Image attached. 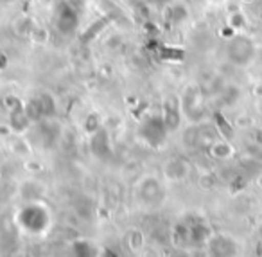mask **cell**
<instances>
[{
  "instance_id": "277c9868",
  "label": "cell",
  "mask_w": 262,
  "mask_h": 257,
  "mask_svg": "<svg viewBox=\"0 0 262 257\" xmlns=\"http://www.w3.org/2000/svg\"><path fill=\"white\" fill-rule=\"evenodd\" d=\"M180 110H182V105H180L174 97H167L164 101L162 121H164L167 131L169 130H176V128H178V124H180Z\"/></svg>"
},
{
  "instance_id": "5b68a950",
  "label": "cell",
  "mask_w": 262,
  "mask_h": 257,
  "mask_svg": "<svg viewBox=\"0 0 262 257\" xmlns=\"http://www.w3.org/2000/svg\"><path fill=\"white\" fill-rule=\"evenodd\" d=\"M165 16H167V22L171 24V26H180V24L189 18V9H187V6L182 4V2H174V4H171L167 8Z\"/></svg>"
},
{
  "instance_id": "6da1fadb",
  "label": "cell",
  "mask_w": 262,
  "mask_h": 257,
  "mask_svg": "<svg viewBox=\"0 0 262 257\" xmlns=\"http://www.w3.org/2000/svg\"><path fill=\"white\" fill-rule=\"evenodd\" d=\"M226 54L228 60L237 67H244L253 60L255 47L251 44L250 38L246 36H235L228 42V47H226Z\"/></svg>"
},
{
  "instance_id": "7a4b0ae2",
  "label": "cell",
  "mask_w": 262,
  "mask_h": 257,
  "mask_svg": "<svg viewBox=\"0 0 262 257\" xmlns=\"http://www.w3.org/2000/svg\"><path fill=\"white\" fill-rule=\"evenodd\" d=\"M201 101V90L200 87H196V85H192L190 88H187L185 95H183L182 99V110L185 112V115L189 117L190 121H200L201 117H203V106L200 105Z\"/></svg>"
},
{
  "instance_id": "3957f363",
  "label": "cell",
  "mask_w": 262,
  "mask_h": 257,
  "mask_svg": "<svg viewBox=\"0 0 262 257\" xmlns=\"http://www.w3.org/2000/svg\"><path fill=\"white\" fill-rule=\"evenodd\" d=\"M79 24V16H77L76 9L70 4L63 2L58 8V16H56V27L61 31L63 34H72L77 29Z\"/></svg>"
},
{
  "instance_id": "8992f818",
  "label": "cell",
  "mask_w": 262,
  "mask_h": 257,
  "mask_svg": "<svg viewBox=\"0 0 262 257\" xmlns=\"http://www.w3.org/2000/svg\"><path fill=\"white\" fill-rule=\"evenodd\" d=\"M243 2H253V0H243Z\"/></svg>"
}]
</instances>
